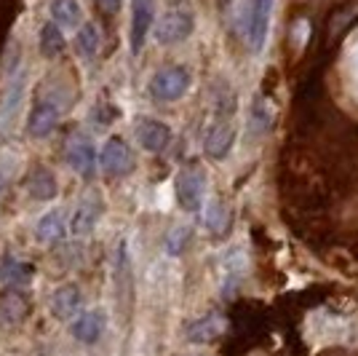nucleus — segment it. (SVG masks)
Returning a JSON list of instances; mask_svg holds the SVG:
<instances>
[{
	"label": "nucleus",
	"instance_id": "obj_1",
	"mask_svg": "<svg viewBox=\"0 0 358 356\" xmlns=\"http://www.w3.org/2000/svg\"><path fill=\"white\" fill-rule=\"evenodd\" d=\"M67 107L70 104H67L64 89L62 86H51V81H48V86L41 89V94L32 102V110L30 116H27V134H30L32 139L48 137V134L57 129L62 116L67 113Z\"/></svg>",
	"mask_w": 358,
	"mask_h": 356
},
{
	"label": "nucleus",
	"instance_id": "obj_2",
	"mask_svg": "<svg viewBox=\"0 0 358 356\" xmlns=\"http://www.w3.org/2000/svg\"><path fill=\"white\" fill-rule=\"evenodd\" d=\"M24 81H27V70H24L22 60H16L8 67L6 91H3V100H0V137H8L16 118H19L22 100H24Z\"/></svg>",
	"mask_w": 358,
	"mask_h": 356
},
{
	"label": "nucleus",
	"instance_id": "obj_3",
	"mask_svg": "<svg viewBox=\"0 0 358 356\" xmlns=\"http://www.w3.org/2000/svg\"><path fill=\"white\" fill-rule=\"evenodd\" d=\"M190 86H193L190 70L185 64H169L150 78L148 89L155 102H177L190 91Z\"/></svg>",
	"mask_w": 358,
	"mask_h": 356
},
{
	"label": "nucleus",
	"instance_id": "obj_4",
	"mask_svg": "<svg viewBox=\"0 0 358 356\" xmlns=\"http://www.w3.org/2000/svg\"><path fill=\"white\" fill-rule=\"evenodd\" d=\"M174 196H177V204L185 212H201L203 209V198H206V174L203 169L198 166H187L182 169L174 179Z\"/></svg>",
	"mask_w": 358,
	"mask_h": 356
},
{
	"label": "nucleus",
	"instance_id": "obj_5",
	"mask_svg": "<svg viewBox=\"0 0 358 356\" xmlns=\"http://www.w3.org/2000/svg\"><path fill=\"white\" fill-rule=\"evenodd\" d=\"M230 116L233 113H217V118L211 121V126L203 134V153L211 161H224L236 145V126Z\"/></svg>",
	"mask_w": 358,
	"mask_h": 356
},
{
	"label": "nucleus",
	"instance_id": "obj_6",
	"mask_svg": "<svg viewBox=\"0 0 358 356\" xmlns=\"http://www.w3.org/2000/svg\"><path fill=\"white\" fill-rule=\"evenodd\" d=\"M195 30V16L185 8H171L166 11L155 25H152V32H155V41L164 46L171 43H182L187 41Z\"/></svg>",
	"mask_w": 358,
	"mask_h": 356
},
{
	"label": "nucleus",
	"instance_id": "obj_7",
	"mask_svg": "<svg viewBox=\"0 0 358 356\" xmlns=\"http://www.w3.org/2000/svg\"><path fill=\"white\" fill-rule=\"evenodd\" d=\"M99 163H102V172H105L107 177L113 179L129 177L134 172V153H131L129 142L123 137H110L105 145H102Z\"/></svg>",
	"mask_w": 358,
	"mask_h": 356
},
{
	"label": "nucleus",
	"instance_id": "obj_8",
	"mask_svg": "<svg viewBox=\"0 0 358 356\" xmlns=\"http://www.w3.org/2000/svg\"><path fill=\"white\" fill-rule=\"evenodd\" d=\"M64 161L70 163V169H75L83 179L94 177L96 163H99V153H96V145H94L89 134L78 132L70 137L67 150H64Z\"/></svg>",
	"mask_w": 358,
	"mask_h": 356
},
{
	"label": "nucleus",
	"instance_id": "obj_9",
	"mask_svg": "<svg viewBox=\"0 0 358 356\" xmlns=\"http://www.w3.org/2000/svg\"><path fill=\"white\" fill-rule=\"evenodd\" d=\"M275 0H252L249 16H246V41L252 51H262L270 35V19H273Z\"/></svg>",
	"mask_w": 358,
	"mask_h": 356
},
{
	"label": "nucleus",
	"instance_id": "obj_10",
	"mask_svg": "<svg viewBox=\"0 0 358 356\" xmlns=\"http://www.w3.org/2000/svg\"><path fill=\"white\" fill-rule=\"evenodd\" d=\"M152 25H155V0H131V27H129L131 54H139L145 48Z\"/></svg>",
	"mask_w": 358,
	"mask_h": 356
},
{
	"label": "nucleus",
	"instance_id": "obj_11",
	"mask_svg": "<svg viewBox=\"0 0 358 356\" xmlns=\"http://www.w3.org/2000/svg\"><path fill=\"white\" fill-rule=\"evenodd\" d=\"M134 134L139 148H145L148 153H164L171 142V129L164 121L150 118V116H139L134 123Z\"/></svg>",
	"mask_w": 358,
	"mask_h": 356
},
{
	"label": "nucleus",
	"instance_id": "obj_12",
	"mask_svg": "<svg viewBox=\"0 0 358 356\" xmlns=\"http://www.w3.org/2000/svg\"><path fill=\"white\" fill-rule=\"evenodd\" d=\"M102 212H105L102 198L99 196H86L73 212V220L67 225L70 233H75V236H89L91 231L96 228V223L102 220Z\"/></svg>",
	"mask_w": 358,
	"mask_h": 356
},
{
	"label": "nucleus",
	"instance_id": "obj_13",
	"mask_svg": "<svg viewBox=\"0 0 358 356\" xmlns=\"http://www.w3.org/2000/svg\"><path fill=\"white\" fill-rule=\"evenodd\" d=\"M30 316V297L24 289L8 287L6 292H0V322L8 327L22 324Z\"/></svg>",
	"mask_w": 358,
	"mask_h": 356
},
{
	"label": "nucleus",
	"instance_id": "obj_14",
	"mask_svg": "<svg viewBox=\"0 0 358 356\" xmlns=\"http://www.w3.org/2000/svg\"><path fill=\"white\" fill-rule=\"evenodd\" d=\"M32 279H35L32 263L16 257V254H3V257H0V282L3 284L16 287V289H24Z\"/></svg>",
	"mask_w": 358,
	"mask_h": 356
},
{
	"label": "nucleus",
	"instance_id": "obj_15",
	"mask_svg": "<svg viewBox=\"0 0 358 356\" xmlns=\"http://www.w3.org/2000/svg\"><path fill=\"white\" fill-rule=\"evenodd\" d=\"M24 188H27L30 198H35V201H54L57 193H59L57 174H54L48 166H35L30 174H27Z\"/></svg>",
	"mask_w": 358,
	"mask_h": 356
},
{
	"label": "nucleus",
	"instance_id": "obj_16",
	"mask_svg": "<svg viewBox=\"0 0 358 356\" xmlns=\"http://www.w3.org/2000/svg\"><path fill=\"white\" fill-rule=\"evenodd\" d=\"M80 306H83V292L78 284H62L51 295V313L62 322L73 319L75 313L80 311Z\"/></svg>",
	"mask_w": 358,
	"mask_h": 356
},
{
	"label": "nucleus",
	"instance_id": "obj_17",
	"mask_svg": "<svg viewBox=\"0 0 358 356\" xmlns=\"http://www.w3.org/2000/svg\"><path fill=\"white\" fill-rule=\"evenodd\" d=\"M70 329H73L75 341L86 343V345H94V343L102 338V332H105V316H102V311L78 313Z\"/></svg>",
	"mask_w": 358,
	"mask_h": 356
},
{
	"label": "nucleus",
	"instance_id": "obj_18",
	"mask_svg": "<svg viewBox=\"0 0 358 356\" xmlns=\"http://www.w3.org/2000/svg\"><path fill=\"white\" fill-rule=\"evenodd\" d=\"M67 233H70V228L64 223L62 212H45L43 217L38 220V225H35V238L41 244H59V241L67 238Z\"/></svg>",
	"mask_w": 358,
	"mask_h": 356
},
{
	"label": "nucleus",
	"instance_id": "obj_19",
	"mask_svg": "<svg viewBox=\"0 0 358 356\" xmlns=\"http://www.w3.org/2000/svg\"><path fill=\"white\" fill-rule=\"evenodd\" d=\"M51 22L64 30H78L83 25V11H80V3L78 0H51Z\"/></svg>",
	"mask_w": 358,
	"mask_h": 356
},
{
	"label": "nucleus",
	"instance_id": "obj_20",
	"mask_svg": "<svg viewBox=\"0 0 358 356\" xmlns=\"http://www.w3.org/2000/svg\"><path fill=\"white\" fill-rule=\"evenodd\" d=\"M99 48H102V35H99V27L94 22H86L75 30V51L83 62L96 60Z\"/></svg>",
	"mask_w": 358,
	"mask_h": 356
},
{
	"label": "nucleus",
	"instance_id": "obj_21",
	"mask_svg": "<svg viewBox=\"0 0 358 356\" xmlns=\"http://www.w3.org/2000/svg\"><path fill=\"white\" fill-rule=\"evenodd\" d=\"M220 332H222L220 316H217V313H206V316L195 319L193 324L187 327V341L190 343H211Z\"/></svg>",
	"mask_w": 358,
	"mask_h": 356
},
{
	"label": "nucleus",
	"instance_id": "obj_22",
	"mask_svg": "<svg viewBox=\"0 0 358 356\" xmlns=\"http://www.w3.org/2000/svg\"><path fill=\"white\" fill-rule=\"evenodd\" d=\"M64 46H67L64 32L48 19L43 27H41V54H43L45 60H57V57L64 54Z\"/></svg>",
	"mask_w": 358,
	"mask_h": 356
},
{
	"label": "nucleus",
	"instance_id": "obj_23",
	"mask_svg": "<svg viewBox=\"0 0 358 356\" xmlns=\"http://www.w3.org/2000/svg\"><path fill=\"white\" fill-rule=\"evenodd\" d=\"M270 107L268 102H262V97H254L252 107H249V126H252L254 134H265L270 129Z\"/></svg>",
	"mask_w": 358,
	"mask_h": 356
},
{
	"label": "nucleus",
	"instance_id": "obj_24",
	"mask_svg": "<svg viewBox=\"0 0 358 356\" xmlns=\"http://www.w3.org/2000/svg\"><path fill=\"white\" fill-rule=\"evenodd\" d=\"M206 228H209L214 236H222L224 231H227V225H230V217H227V209H224L222 201H211L209 207H206Z\"/></svg>",
	"mask_w": 358,
	"mask_h": 356
},
{
	"label": "nucleus",
	"instance_id": "obj_25",
	"mask_svg": "<svg viewBox=\"0 0 358 356\" xmlns=\"http://www.w3.org/2000/svg\"><path fill=\"white\" fill-rule=\"evenodd\" d=\"M185 241H187V231L185 228H179V231H174L171 236H169V254H174V257H179L182 254V249H185Z\"/></svg>",
	"mask_w": 358,
	"mask_h": 356
},
{
	"label": "nucleus",
	"instance_id": "obj_26",
	"mask_svg": "<svg viewBox=\"0 0 358 356\" xmlns=\"http://www.w3.org/2000/svg\"><path fill=\"white\" fill-rule=\"evenodd\" d=\"M94 3L105 16H115L123 8V0H94Z\"/></svg>",
	"mask_w": 358,
	"mask_h": 356
},
{
	"label": "nucleus",
	"instance_id": "obj_27",
	"mask_svg": "<svg viewBox=\"0 0 358 356\" xmlns=\"http://www.w3.org/2000/svg\"><path fill=\"white\" fill-rule=\"evenodd\" d=\"M230 6H233V0H220V11H222V14L230 11Z\"/></svg>",
	"mask_w": 358,
	"mask_h": 356
},
{
	"label": "nucleus",
	"instance_id": "obj_28",
	"mask_svg": "<svg viewBox=\"0 0 358 356\" xmlns=\"http://www.w3.org/2000/svg\"><path fill=\"white\" fill-rule=\"evenodd\" d=\"M3 188H6V172L0 169V196H3Z\"/></svg>",
	"mask_w": 358,
	"mask_h": 356
}]
</instances>
